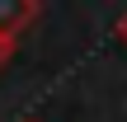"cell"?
<instances>
[{
	"instance_id": "3957f363",
	"label": "cell",
	"mask_w": 127,
	"mask_h": 122,
	"mask_svg": "<svg viewBox=\"0 0 127 122\" xmlns=\"http://www.w3.org/2000/svg\"><path fill=\"white\" fill-rule=\"evenodd\" d=\"M113 38H118V42H123V47H127V9H123V14H118V24H113Z\"/></svg>"
},
{
	"instance_id": "7a4b0ae2",
	"label": "cell",
	"mask_w": 127,
	"mask_h": 122,
	"mask_svg": "<svg viewBox=\"0 0 127 122\" xmlns=\"http://www.w3.org/2000/svg\"><path fill=\"white\" fill-rule=\"evenodd\" d=\"M9 56H14V38H0V71L9 66Z\"/></svg>"
},
{
	"instance_id": "6da1fadb",
	"label": "cell",
	"mask_w": 127,
	"mask_h": 122,
	"mask_svg": "<svg viewBox=\"0 0 127 122\" xmlns=\"http://www.w3.org/2000/svg\"><path fill=\"white\" fill-rule=\"evenodd\" d=\"M38 19V0H0V38H19Z\"/></svg>"
}]
</instances>
